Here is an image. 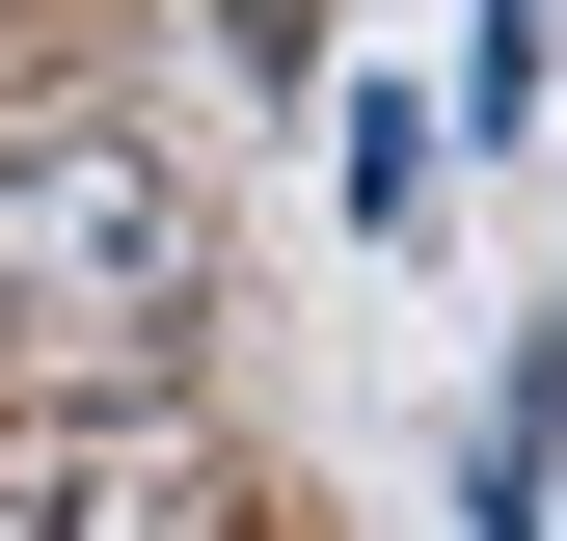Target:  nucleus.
Here are the masks:
<instances>
[{
  "mask_svg": "<svg viewBox=\"0 0 567 541\" xmlns=\"http://www.w3.org/2000/svg\"><path fill=\"white\" fill-rule=\"evenodd\" d=\"M163 325H189V190L135 135H0V353L135 379Z\"/></svg>",
  "mask_w": 567,
  "mask_h": 541,
  "instance_id": "obj_1",
  "label": "nucleus"
},
{
  "mask_svg": "<svg viewBox=\"0 0 567 541\" xmlns=\"http://www.w3.org/2000/svg\"><path fill=\"white\" fill-rule=\"evenodd\" d=\"M217 488H189L163 433H0V541H189Z\"/></svg>",
  "mask_w": 567,
  "mask_h": 541,
  "instance_id": "obj_2",
  "label": "nucleus"
},
{
  "mask_svg": "<svg viewBox=\"0 0 567 541\" xmlns=\"http://www.w3.org/2000/svg\"><path fill=\"white\" fill-rule=\"evenodd\" d=\"M0 28H28V0H0Z\"/></svg>",
  "mask_w": 567,
  "mask_h": 541,
  "instance_id": "obj_3",
  "label": "nucleus"
}]
</instances>
